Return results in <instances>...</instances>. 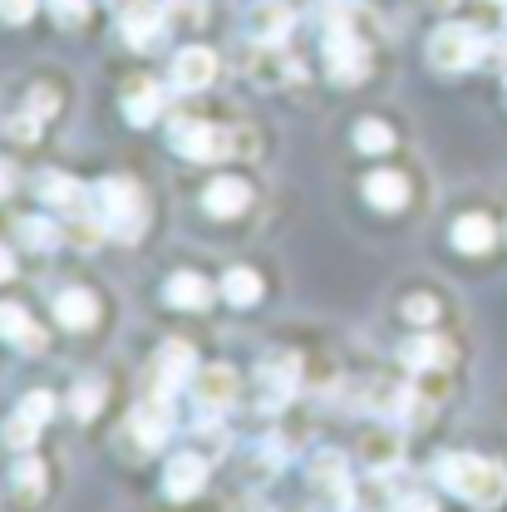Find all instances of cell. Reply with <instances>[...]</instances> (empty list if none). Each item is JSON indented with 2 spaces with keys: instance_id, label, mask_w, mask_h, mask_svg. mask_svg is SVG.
I'll return each mask as SVG.
<instances>
[{
  "instance_id": "5bb4252c",
  "label": "cell",
  "mask_w": 507,
  "mask_h": 512,
  "mask_svg": "<svg viewBox=\"0 0 507 512\" xmlns=\"http://www.w3.org/2000/svg\"><path fill=\"white\" fill-rule=\"evenodd\" d=\"M247 202H252V188L242 178H217L212 188L202 192L207 217H237V212H247Z\"/></svg>"
},
{
  "instance_id": "60d3db41",
  "label": "cell",
  "mask_w": 507,
  "mask_h": 512,
  "mask_svg": "<svg viewBox=\"0 0 507 512\" xmlns=\"http://www.w3.org/2000/svg\"><path fill=\"white\" fill-rule=\"evenodd\" d=\"M119 5H124V0H119Z\"/></svg>"
},
{
  "instance_id": "8d00e7d4",
  "label": "cell",
  "mask_w": 507,
  "mask_h": 512,
  "mask_svg": "<svg viewBox=\"0 0 507 512\" xmlns=\"http://www.w3.org/2000/svg\"><path fill=\"white\" fill-rule=\"evenodd\" d=\"M10 276H15V256L0 247V281H10Z\"/></svg>"
},
{
  "instance_id": "603a6c76",
  "label": "cell",
  "mask_w": 507,
  "mask_h": 512,
  "mask_svg": "<svg viewBox=\"0 0 507 512\" xmlns=\"http://www.w3.org/2000/svg\"><path fill=\"white\" fill-rule=\"evenodd\" d=\"M0 340H10V345H20V350H40V345H45V335L30 325V316H25L20 306H0Z\"/></svg>"
},
{
  "instance_id": "6da1fadb",
  "label": "cell",
  "mask_w": 507,
  "mask_h": 512,
  "mask_svg": "<svg viewBox=\"0 0 507 512\" xmlns=\"http://www.w3.org/2000/svg\"><path fill=\"white\" fill-rule=\"evenodd\" d=\"M434 478L444 483L448 493H458L463 503L473 508H498L507 498V473L503 463H488V458H473V453H448L434 463Z\"/></svg>"
},
{
  "instance_id": "1f68e13d",
  "label": "cell",
  "mask_w": 507,
  "mask_h": 512,
  "mask_svg": "<svg viewBox=\"0 0 507 512\" xmlns=\"http://www.w3.org/2000/svg\"><path fill=\"white\" fill-rule=\"evenodd\" d=\"M15 483H20L25 493H40V483H45V468H40V458H20V468H15Z\"/></svg>"
},
{
  "instance_id": "4fadbf2b",
  "label": "cell",
  "mask_w": 507,
  "mask_h": 512,
  "mask_svg": "<svg viewBox=\"0 0 507 512\" xmlns=\"http://www.w3.org/2000/svg\"><path fill=\"white\" fill-rule=\"evenodd\" d=\"M291 25H296V15L281 0H261L252 15H247V30H252L256 45H281L291 35Z\"/></svg>"
},
{
  "instance_id": "9c48e42d",
  "label": "cell",
  "mask_w": 507,
  "mask_h": 512,
  "mask_svg": "<svg viewBox=\"0 0 507 512\" xmlns=\"http://www.w3.org/2000/svg\"><path fill=\"white\" fill-rule=\"evenodd\" d=\"M133 434H138L143 448H158L168 434H173V399H168V389L148 394V399L133 409Z\"/></svg>"
},
{
  "instance_id": "e575fe53",
  "label": "cell",
  "mask_w": 507,
  "mask_h": 512,
  "mask_svg": "<svg viewBox=\"0 0 507 512\" xmlns=\"http://www.w3.org/2000/svg\"><path fill=\"white\" fill-rule=\"evenodd\" d=\"M168 10H178V15L188 20V25H197V20H202V0H173Z\"/></svg>"
},
{
  "instance_id": "ac0fdd59",
  "label": "cell",
  "mask_w": 507,
  "mask_h": 512,
  "mask_svg": "<svg viewBox=\"0 0 507 512\" xmlns=\"http://www.w3.org/2000/svg\"><path fill=\"white\" fill-rule=\"evenodd\" d=\"M493 237H498V232H493V222H488L483 212H468V217H458V222H453V247H458V252H468V256L488 252V247H493Z\"/></svg>"
},
{
  "instance_id": "cb8c5ba5",
  "label": "cell",
  "mask_w": 507,
  "mask_h": 512,
  "mask_svg": "<svg viewBox=\"0 0 507 512\" xmlns=\"http://www.w3.org/2000/svg\"><path fill=\"white\" fill-rule=\"evenodd\" d=\"M222 296H227L232 306H256V301H261V276H256V271H247V266L227 271V281H222Z\"/></svg>"
},
{
  "instance_id": "484cf974",
  "label": "cell",
  "mask_w": 507,
  "mask_h": 512,
  "mask_svg": "<svg viewBox=\"0 0 507 512\" xmlns=\"http://www.w3.org/2000/svg\"><path fill=\"white\" fill-rule=\"evenodd\" d=\"M355 148H360V153H384V148H394V128L380 124V119L355 124Z\"/></svg>"
},
{
  "instance_id": "e0dca14e",
  "label": "cell",
  "mask_w": 507,
  "mask_h": 512,
  "mask_svg": "<svg viewBox=\"0 0 507 512\" xmlns=\"http://www.w3.org/2000/svg\"><path fill=\"white\" fill-rule=\"evenodd\" d=\"M192 375H197L192 345H183V340H168V345L158 350V380H163V389L173 394V389H178V384H188Z\"/></svg>"
},
{
  "instance_id": "30bf717a",
  "label": "cell",
  "mask_w": 507,
  "mask_h": 512,
  "mask_svg": "<svg viewBox=\"0 0 507 512\" xmlns=\"http://www.w3.org/2000/svg\"><path fill=\"white\" fill-rule=\"evenodd\" d=\"M192 394H197V409L202 414H222L232 399H237V370L227 365H207L192 375Z\"/></svg>"
},
{
  "instance_id": "7a4b0ae2",
  "label": "cell",
  "mask_w": 507,
  "mask_h": 512,
  "mask_svg": "<svg viewBox=\"0 0 507 512\" xmlns=\"http://www.w3.org/2000/svg\"><path fill=\"white\" fill-rule=\"evenodd\" d=\"M94 207H99V222L109 227V237L133 242V237L143 232L148 207H143V192H138V183H128V178H104V183L94 188Z\"/></svg>"
},
{
  "instance_id": "ba28073f",
  "label": "cell",
  "mask_w": 507,
  "mask_h": 512,
  "mask_svg": "<svg viewBox=\"0 0 507 512\" xmlns=\"http://www.w3.org/2000/svg\"><path fill=\"white\" fill-rule=\"evenodd\" d=\"M311 488H316L330 508H340V512L350 508V473H345V453L325 448V453L311 458Z\"/></svg>"
},
{
  "instance_id": "f546056e",
  "label": "cell",
  "mask_w": 507,
  "mask_h": 512,
  "mask_svg": "<svg viewBox=\"0 0 507 512\" xmlns=\"http://www.w3.org/2000/svg\"><path fill=\"white\" fill-rule=\"evenodd\" d=\"M55 109H60V94H55L50 84H35V89H30V114H35V119H50Z\"/></svg>"
},
{
  "instance_id": "9a60e30c",
  "label": "cell",
  "mask_w": 507,
  "mask_h": 512,
  "mask_svg": "<svg viewBox=\"0 0 507 512\" xmlns=\"http://www.w3.org/2000/svg\"><path fill=\"white\" fill-rule=\"evenodd\" d=\"M35 188H40V197H45L55 212H74V217H79V212L89 207L84 183H74V178H64V173H40V183H35Z\"/></svg>"
},
{
  "instance_id": "2e32d148",
  "label": "cell",
  "mask_w": 507,
  "mask_h": 512,
  "mask_svg": "<svg viewBox=\"0 0 507 512\" xmlns=\"http://www.w3.org/2000/svg\"><path fill=\"white\" fill-rule=\"evenodd\" d=\"M158 109H163V89H158L153 79H138V84L124 89V119L133 128H148L158 119Z\"/></svg>"
},
{
  "instance_id": "44dd1931",
  "label": "cell",
  "mask_w": 507,
  "mask_h": 512,
  "mask_svg": "<svg viewBox=\"0 0 507 512\" xmlns=\"http://www.w3.org/2000/svg\"><path fill=\"white\" fill-rule=\"evenodd\" d=\"M55 316H60L64 330H89L99 320V301L89 291H64L60 301H55Z\"/></svg>"
},
{
  "instance_id": "f1b7e54d",
  "label": "cell",
  "mask_w": 507,
  "mask_h": 512,
  "mask_svg": "<svg viewBox=\"0 0 507 512\" xmlns=\"http://www.w3.org/2000/svg\"><path fill=\"white\" fill-rule=\"evenodd\" d=\"M20 414H30L35 424H50V414H55V399H50L45 389H30V394L20 399Z\"/></svg>"
},
{
  "instance_id": "74e56055",
  "label": "cell",
  "mask_w": 507,
  "mask_h": 512,
  "mask_svg": "<svg viewBox=\"0 0 507 512\" xmlns=\"http://www.w3.org/2000/svg\"><path fill=\"white\" fill-rule=\"evenodd\" d=\"M10 188V168H5V163H0V192Z\"/></svg>"
},
{
  "instance_id": "277c9868",
  "label": "cell",
  "mask_w": 507,
  "mask_h": 512,
  "mask_svg": "<svg viewBox=\"0 0 507 512\" xmlns=\"http://www.w3.org/2000/svg\"><path fill=\"white\" fill-rule=\"evenodd\" d=\"M168 138H173V148H178L188 163H217V158H227V148H232V138H227L222 128L202 124V119H173V124H168Z\"/></svg>"
},
{
  "instance_id": "4dcf8cb0",
  "label": "cell",
  "mask_w": 507,
  "mask_h": 512,
  "mask_svg": "<svg viewBox=\"0 0 507 512\" xmlns=\"http://www.w3.org/2000/svg\"><path fill=\"white\" fill-rule=\"evenodd\" d=\"M434 316H439V301H434V296H409V301H404V320L429 325Z\"/></svg>"
},
{
  "instance_id": "5b68a950",
  "label": "cell",
  "mask_w": 507,
  "mask_h": 512,
  "mask_svg": "<svg viewBox=\"0 0 507 512\" xmlns=\"http://www.w3.org/2000/svg\"><path fill=\"white\" fill-rule=\"evenodd\" d=\"M325 69L335 84H360L370 69V50L365 40H355L350 30H325Z\"/></svg>"
},
{
  "instance_id": "83f0119b",
  "label": "cell",
  "mask_w": 507,
  "mask_h": 512,
  "mask_svg": "<svg viewBox=\"0 0 507 512\" xmlns=\"http://www.w3.org/2000/svg\"><path fill=\"white\" fill-rule=\"evenodd\" d=\"M35 429H40V424H35L30 414H15V419L5 424V444L10 448H30L35 444Z\"/></svg>"
},
{
  "instance_id": "52a82bcc",
  "label": "cell",
  "mask_w": 507,
  "mask_h": 512,
  "mask_svg": "<svg viewBox=\"0 0 507 512\" xmlns=\"http://www.w3.org/2000/svg\"><path fill=\"white\" fill-rule=\"evenodd\" d=\"M296 380H301V365H296V355H271V360H261V370H256L261 409H281V404L296 394Z\"/></svg>"
},
{
  "instance_id": "7402d4cb",
  "label": "cell",
  "mask_w": 507,
  "mask_h": 512,
  "mask_svg": "<svg viewBox=\"0 0 507 512\" xmlns=\"http://www.w3.org/2000/svg\"><path fill=\"white\" fill-rule=\"evenodd\" d=\"M448 360H453V350H448L439 335H414V340L404 345V365H409V370H444Z\"/></svg>"
},
{
  "instance_id": "d4e9b609",
  "label": "cell",
  "mask_w": 507,
  "mask_h": 512,
  "mask_svg": "<svg viewBox=\"0 0 507 512\" xmlns=\"http://www.w3.org/2000/svg\"><path fill=\"white\" fill-rule=\"evenodd\" d=\"M20 237H25L30 252H55V247H60V227L45 222V217H25V222H20Z\"/></svg>"
},
{
  "instance_id": "7c38bea8",
  "label": "cell",
  "mask_w": 507,
  "mask_h": 512,
  "mask_svg": "<svg viewBox=\"0 0 507 512\" xmlns=\"http://www.w3.org/2000/svg\"><path fill=\"white\" fill-rule=\"evenodd\" d=\"M217 79V55L207 45H183L173 60V84L178 89H207Z\"/></svg>"
},
{
  "instance_id": "8fae6325",
  "label": "cell",
  "mask_w": 507,
  "mask_h": 512,
  "mask_svg": "<svg viewBox=\"0 0 507 512\" xmlns=\"http://www.w3.org/2000/svg\"><path fill=\"white\" fill-rule=\"evenodd\" d=\"M207 488V458H197V453H178V458H168V473H163V493L173 498V503H188Z\"/></svg>"
},
{
  "instance_id": "d6986e66",
  "label": "cell",
  "mask_w": 507,
  "mask_h": 512,
  "mask_svg": "<svg viewBox=\"0 0 507 512\" xmlns=\"http://www.w3.org/2000/svg\"><path fill=\"white\" fill-rule=\"evenodd\" d=\"M168 306H183V311H202L207 301H212V291H207V276H197V271H178V276H168Z\"/></svg>"
},
{
  "instance_id": "4316f807",
  "label": "cell",
  "mask_w": 507,
  "mask_h": 512,
  "mask_svg": "<svg viewBox=\"0 0 507 512\" xmlns=\"http://www.w3.org/2000/svg\"><path fill=\"white\" fill-rule=\"evenodd\" d=\"M69 404H74V419H94L104 409V384H79Z\"/></svg>"
},
{
  "instance_id": "d590c367",
  "label": "cell",
  "mask_w": 507,
  "mask_h": 512,
  "mask_svg": "<svg viewBox=\"0 0 507 512\" xmlns=\"http://www.w3.org/2000/svg\"><path fill=\"white\" fill-rule=\"evenodd\" d=\"M394 512H439V508H434L429 498H404V503H399Z\"/></svg>"
},
{
  "instance_id": "ab89813d",
  "label": "cell",
  "mask_w": 507,
  "mask_h": 512,
  "mask_svg": "<svg viewBox=\"0 0 507 512\" xmlns=\"http://www.w3.org/2000/svg\"><path fill=\"white\" fill-rule=\"evenodd\" d=\"M444 5H453V0H444Z\"/></svg>"
},
{
  "instance_id": "ffe728a7",
  "label": "cell",
  "mask_w": 507,
  "mask_h": 512,
  "mask_svg": "<svg viewBox=\"0 0 507 512\" xmlns=\"http://www.w3.org/2000/svg\"><path fill=\"white\" fill-rule=\"evenodd\" d=\"M365 197H370V207H380V212H399V207L409 202V183H404L399 173H370V178H365Z\"/></svg>"
},
{
  "instance_id": "f35d334b",
  "label": "cell",
  "mask_w": 507,
  "mask_h": 512,
  "mask_svg": "<svg viewBox=\"0 0 507 512\" xmlns=\"http://www.w3.org/2000/svg\"><path fill=\"white\" fill-rule=\"evenodd\" d=\"M493 5H507V0H493Z\"/></svg>"
},
{
  "instance_id": "8992f818",
  "label": "cell",
  "mask_w": 507,
  "mask_h": 512,
  "mask_svg": "<svg viewBox=\"0 0 507 512\" xmlns=\"http://www.w3.org/2000/svg\"><path fill=\"white\" fill-rule=\"evenodd\" d=\"M163 25H168V5H158V0H124V10H119V30L133 50H148Z\"/></svg>"
},
{
  "instance_id": "d6a6232c",
  "label": "cell",
  "mask_w": 507,
  "mask_h": 512,
  "mask_svg": "<svg viewBox=\"0 0 507 512\" xmlns=\"http://www.w3.org/2000/svg\"><path fill=\"white\" fill-rule=\"evenodd\" d=\"M50 15H55L60 25H79V20L89 15V0H50Z\"/></svg>"
},
{
  "instance_id": "3957f363",
  "label": "cell",
  "mask_w": 507,
  "mask_h": 512,
  "mask_svg": "<svg viewBox=\"0 0 507 512\" xmlns=\"http://www.w3.org/2000/svg\"><path fill=\"white\" fill-rule=\"evenodd\" d=\"M488 60V40L473 30V25H439L429 35V64L444 69V74H458L468 64Z\"/></svg>"
},
{
  "instance_id": "836d02e7",
  "label": "cell",
  "mask_w": 507,
  "mask_h": 512,
  "mask_svg": "<svg viewBox=\"0 0 507 512\" xmlns=\"http://www.w3.org/2000/svg\"><path fill=\"white\" fill-rule=\"evenodd\" d=\"M35 5H40V0H0V20H5V25H25V20L35 15Z\"/></svg>"
}]
</instances>
